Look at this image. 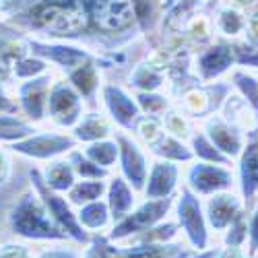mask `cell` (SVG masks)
<instances>
[{
    "label": "cell",
    "instance_id": "47",
    "mask_svg": "<svg viewBox=\"0 0 258 258\" xmlns=\"http://www.w3.org/2000/svg\"><path fill=\"white\" fill-rule=\"evenodd\" d=\"M35 258H81V254H79V250H75L71 246H60V248L41 250Z\"/></svg>",
    "mask_w": 258,
    "mask_h": 258
},
{
    "label": "cell",
    "instance_id": "45",
    "mask_svg": "<svg viewBox=\"0 0 258 258\" xmlns=\"http://www.w3.org/2000/svg\"><path fill=\"white\" fill-rule=\"evenodd\" d=\"M11 176H13L11 151H9V147H5L3 143H0V186H7Z\"/></svg>",
    "mask_w": 258,
    "mask_h": 258
},
{
    "label": "cell",
    "instance_id": "39",
    "mask_svg": "<svg viewBox=\"0 0 258 258\" xmlns=\"http://www.w3.org/2000/svg\"><path fill=\"white\" fill-rule=\"evenodd\" d=\"M135 133L137 137L149 147V145H153L165 131H163V124H161V118H153V116H141L137 126H135Z\"/></svg>",
    "mask_w": 258,
    "mask_h": 258
},
{
    "label": "cell",
    "instance_id": "38",
    "mask_svg": "<svg viewBox=\"0 0 258 258\" xmlns=\"http://www.w3.org/2000/svg\"><path fill=\"white\" fill-rule=\"evenodd\" d=\"M83 258H124V248L116 246L107 235H93Z\"/></svg>",
    "mask_w": 258,
    "mask_h": 258
},
{
    "label": "cell",
    "instance_id": "36",
    "mask_svg": "<svg viewBox=\"0 0 258 258\" xmlns=\"http://www.w3.org/2000/svg\"><path fill=\"white\" fill-rule=\"evenodd\" d=\"M233 81V87L240 91V95L248 101V105L258 114V79L244 73V71H235L231 75Z\"/></svg>",
    "mask_w": 258,
    "mask_h": 258
},
{
    "label": "cell",
    "instance_id": "18",
    "mask_svg": "<svg viewBox=\"0 0 258 258\" xmlns=\"http://www.w3.org/2000/svg\"><path fill=\"white\" fill-rule=\"evenodd\" d=\"M105 195H107L105 203H107V209H110V215H112L114 223L124 219L126 215L135 209V190L122 176H114L110 180Z\"/></svg>",
    "mask_w": 258,
    "mask_h": 258
},
{
    "label": "cell",
    "instance_id": "52",
    "mask_svg": "<svg viewBox=\"0 0 258 258\" xmlns=\"http://www.w3.org/2000/svg\"><path fill=\"white\" fill-rule=\"evenodd\" d=\"M219 254V248H205V250H199L197 254H192L190 258H217Z\"/></svg>",
    "mask_w": 258,
    "mask_h": 258
},
{
    "label": "cell",
    "instance_id": "27",
    "mask_svg": "<svg viewBox=\"0 0 258 258\" xmlns=\"http://www.w3.org/2000/svg\"><path fill=\"white\" fill-rule=\"evenodd\" d=\"M35 133H37V128L27 118H21L17 114H0V143L13 145Z\"/></svg>",
    "mask_w": 258,
    "mask_h": 258
},
{
    "label": "cell",
    "instance_id": "50",
    "mask_svg": "<svg viewBox=\"0 0 258 258\" xmlns=\"http://www.w3.org/2000/svg\"><path fill=\"white\" fill-rule=\"evenodd\" d=\"M48 7H56V9H67V11H83L79 0H41Z\"/></svg>",
    "mask_w": 258,
    "mask_h": 258
},
{
    "label": "cell",
    "instance_id": "44",
    "mask_svg": "<svg viewBox=\"0 0 258 258\" xmlns=\"http://www.w3.org/2000/svg\"><path fill=\"white\" fill-rule=\"evenodd\" d=\"M0 258H33V256L25 244L7 242V244L0 246Z\"/></svg>",
    "mask_w": 258,
    "mask_h": 258
},
{
    "label": "cell",
    "instance_id": "42",
    "mask_svg": "<svg viewBox=\"0 0 258 258\" xmlns=\"http://www.w3.org/2000/svg\"><path fill=\"white\" fill-rule=\"evenodd\" d=\"M41 0H0V17L3 19H17L31 11Z\"/></svg>",
    "mask_w": 258,
    "mask_h": 258
},
{
    "label": "cell",
    "instance_id": "30",
    "mask_svg": "<svg viewBox=\"0 0 258 258\" xmlns=\"http://www.w3.org/2000/svg\"><path fill=\"white\" fill-rule=\"evenodd\" d=\"M81 151L87 155L93 163L110 169L116 159H118V143L112 141V139H101V141H95V143H89L85 149H81Z\"/></svg>",
    "mask_w": 258,
    "mask_h": 258
},
{
    "label": "cell",
    "instance_id": "35",
    "mask_svg": "<svg viewBox=\"0 0 258 258\" xmlns=\"http://www.w3.org/2000/svg\"><path fill=\"white\" fill-rule=\"evenodd\" d=\"M135 99H137V103L141 107V112L145 116H153V118H161L171 107L169 97H165V95H161L157 91H139Z\"/></svg>",
    "mask_w": 258,
    "mask_h": 258
},
{
    "label": "cell",
    "instance_id": "19",
    "mask_svg": "<svg viewBox=\"0 0 258 258\" xmlns=\"http://www.w3.org/2000/svg\"><path fill=\"white\" fill-rule=\"evenodd\" d=\"M99 64H110V60H89L81 64V67H77L75 71H71L67 77V81L73 85V87L79 91V95L83 99H95L97 95V89H99Z\"/></svg>",
    "mask_w": 258,
    "mask_h": 258
},
{
    "label": "cell",
    "instance_id": "2",
    "mask_svg": "<svg viewBox=\"0 0 258 258\" xmlns=\"http://www.w3.org/2000/svg\"><path fill=\"white\" fill-rule=\"evenodd\" d=\"M29 180H31V188L35 190V195L41 199L44 207L48 209L50 217L56 221V225L69 235V240L77 242V244H87L89 242V235L87 231L83 229V225L77 219V213L73 211V205L69 203L67 197H62L60 192L52 190L44 176H41V169L33 167L29 169Z\"/></svg>",
    "mask_w": 258,
    "mask_h": 258
},
{
    "label": "cell",
    "instance_id": "41",
    "mask_svg": "<svg viewBox=\"0 0 258 258\" xmlns=\"http://www.w3.org/2000/svg\"><path fill=\"white\" fill-rule=\"evenodd\" d=\"M246 240H248V221H246V213L242 211L238 217L231 221V225L225 229L223 244L233 246V248H242Z\"/></svg>",
    "mask_w": 258,
    "mask_h": 258
},
{
    "label": "cell",
    "instance_id": "13",
    "mask_svg": "<svg viewBox=\"0 0 258 258\" xmlns=\"http://www.w3.org/2000/svg\"><path fill=\"white\" fill-rule=\"evenodd\" d=\"M235 62V48L225 41H215L213 46L201 50L195 60L197 79L201 83H213L223 77Z\"/></svg>",
    "mask_w": 258,
    "mask_h": 258
},
{
    "label": "cell",
    "instance_id": "25",
    "mask_svg": "<svg viewBox=\"0 0 258 258\" xmlns=\"http://www.w3.org/2000/svg\"><path fill=\"white\" fill-rule=\"evenodd\" d=\"M221 110H223V118H227L235 126H240L244 133L258 126L256 112L248 105V101L242 95H227V99L221 105Z\"/></svg>",
    "mask_w": 258,
    "mask_h": 258
},
{
    "label": "cell",
    "instance_id": "48",
    "mask_svg": "<svg viewBox=\"0 0 258 258\" xmlns=\"http://www.w3.org/2000/svg\"><path fill=\"white\" fill-rule=\"evenodd\" d=\"M244 33H246V39L248 44L258 48V15H252V17H246V27H244Z\"/></svg>",
    "mask_w": 258,
    "mask_h": 258
},
{
    "label": "cell",
    "instance_id": "40",
    "mask_svg": "<svg viewBox=\"0 0 258 258\" xmlns=\"http://www.w3.org/2000/svg\"><path fill=\"white\" fill-rule=\"evenodd\" d=\"M180 225L176 223H157L151 229H147L137 235V244H151V242H169L178 233Z\"/></svg>",
    "mask_w": 258,
    "mask_h": 258
},
{
    "label": "cell",
    "instance_id": "37",
    "mask_svg": "<svg viewBox=\"0 0 258 258\" xmlns=\"http://www.w3.org/2000/svg\"><path fill=\"white\" fill-rule=\"evenodd\" d=\"M133 11H135V19L139 21V25L143 31H149L155 21L159 17V9H161V0H131Z\"/></svg>",
    "mask_w": 258,
    "mask_h": 258
},
{
    "label": "cell",
    "instance_id": "8",
    "mask_svg": "<svg viewBox=\"0 0 258 258\" xmlns=\"http://www.w3.org/2000/svg\"><path fill=\"white\" fill-rule=\"evenodd\" d=\"M233 171L225 165L197 161L186 171V186L197 197H211L217 192H227L233 188Z\"/></svg>",
    "mask_w": 258,
    "mask_h": 258
},
{
    "label": "cell",
    "instance_id": "16",
    "mask_svg": "<svg viewBox=\"0 0 258 258\" xmlns=\"http://www.w3.org/2000/svg\"><path fill=\"white\" fill-rule=\"evenodd\" d=\"M178 182H180L178 165L174 161L157 159L151 165V169H149L143 192L147 199H167V197H174Z\"/></svg>",
    "mask_w": 258,
    "mask_h": 258
},
{
    "label": "cell",
    "instance_id": "26",
    "mask_svg": "<svg viewBox=\"0 0 258 258\" xmlns=\"http://www.w3.org/2000/svg\"><path fill=\"white\" fill-rule=\"evenodd\" d=\"M77 219H79V223L83 225L85 231H101V229L110 227L112 215H110V209H107V203L99 199V201H93V203L79 207Z\"/></svg>",
    "mask_w": 258,
    "mask_h": 258
},
{
    "label": "cell",
    "instance_id": "11",
    "mask_svg": "<svg viewBox=\"0 0 258 258\" xmlns=\"http://www.w3.org/2000/svg\"><path fill=\"white\" fill-rule=\"evenodd\" d=\"M118 143V159H120V169L122 178L133 186L135 192H143L147 176H149V161L143 151V147L124 133L116 135Z\"/></svg>",
    "mask_w": 258,
    "mask_h": 258
},
{
    "label": "cell",
    "instance_id": "17",
    "mask_svg": "<svg viewBox=\"0 0 258 258\" xmlns=\"http://www.w3.org/2000/svg\"><path fill=\"white\" fill-rule=\"evenodd\" d=\"M240 157V188L244 201H252L258 192V126L248 131Z\"/></svg>",
    "mask_w": 258,
    "mask_h": 258
},
{
    "label": "cell",
    "instance_id": "5",
    "mask_svg": "<svg viewBox=\"0 0 258 258\" xmlns=\"http://www.w3.org/2000/svg\"><path fill=\"white\" fill-rule=\"evenodd\" d=\"M77 139L73 135H62V133H50V131H37L31 137H25L13 145L9 149L17 155H23L29 159L37 161H50L60 155H69L73 149H77Z\"/></svg>",
    "mask_w": 258,
    "mask_h": 258
},
{
    "label": "cell",
    "instance_id": "49",
    "mask_svg": "<svg viewBox=\"0 0 258 258\" xmlns=\"http://www.w3.org/2000/svg\"><path fill=\"white\" fill-rule=\"evenodd\" d=\"M19 105L17 101L11 99V95L5 91V83L0 81V114H17Z\"/></svg>",
    "mask_w": 258,
    "mask_h": 258
},
{
    "label": "cell",
    "instance_id": "43",
    "mask_svg": "<svg viewBox=\"0 0 258 258\" xmlns=\"http://www.w3.org/2000/svg\"><path fill=\"white\" fill-rule=\"evenodd\" d=\"M211 29H213V23L203 15H197L186 21V35L195 41H207L211 37Z\"/></svg>",
    "mask_w": 258,
    "mask_h": 258
},
{
    "label": "cell",
    "instance_id": "7",
    "mask_svg": "<svg viewBox=\"0 0 258 258\" xmlns=\"http://www.w3.org/2000/svg\"><path fill=\"white\" fill-rule=\"evenodd\" d=\"M25 41H27L29 54L46 60L48 64H56V67L60 71H64L67 75L71 71H75L77 67H81V64L97 58L89 50L64 44V41H41V39H35V37H25Z\"/></svg>",
    "mask_w": 258,
    "mask_h": 258
},
{
    "label": "cell",
    "instance_id": "14",
    "mask_svg": "<svg viewBox=\"0 0 258 258\" xmlns=\"http://www.w3.org/2000/svg\"><path fill=\"white\" fill-rule=\"evenodd\" d=\"M203 133L207 135V139L219 149L223 155H227L229 159H235L242 153V147L246 143L244 131L240 126H235L233 122H229L227 118L213 114L209 118H205V126Z\"/></svg>",
    "mask_w": 258,
    "mask_h": 258
},
{
    "label": "cell",
    "instance_id": "1",
    "mask_svg": "<svg viewBox=\"0 0 258 258\" xmlns=\"http://www.w3.org/2000/svg\"><path fill=\"white\" fill-rule=\"evenodd\" d=\"M9 227L17 238L23 240H41V242H64L69 235L64 233L56 221L50 217L48 209L44 207L41 199L35 195V190L21 195L19 201L9 211Z\"/></svg>",
    "mask_w": 258,
    "mask_h": 258
},
{
    "label": "cell",
    "instance_id": "28",
    "mask_svg": "<svg viewBox=\"0 0 258 258\" xmlns=\"http://www.w3.org/2000/svg\"><path fill=\"white\" fill-rule=\"evenodd\" d=\"M107 190V184L103 180H77L73 184V188L67 192V199L71 205L75 207H83L87 203H93V201H99Z\"/></svg>",
    "mask_w": 258,
    "mask_h": 258
},
{
    "label": "cell",
    "instance_id": "33",
    "mask_svg": "<svg viewBox=\"0 0 258 258\" xmlns=\"http://www.w3.org/2000/svg\"><path fill=\"white\" fill-rule=\"evenodd\" d=\"M213 27L217 29L219 33L227 35V37H235L244 33V27H246V17L233 7H225L219 11L217 19L213 21Z\"/></svg>",
    "mask_w": 258,
    "mask_h": 258
},
{
    "label": "cell",
    "instance_id": "9",
    "mask_svg": "<svg viewBox=\"0 0 258 258\" xmlns=\"http://www.w3.org/2000/svg\"><path fill=\"white\" fill-rule=\"evenodd\" d=\"M83 116V97L73 85L64 79L56 81L48 95V118L58 128H73Z\"/></svg>",
    "mask_w": 258,
    "mask_h": 258
},
{
    "label": "cell",
    "instance_id": "46",
    "mask_svg": "<svg viewBox=\"0 0 258 258\" xmlns=\"http://www.w3.org/2000/svg\"><path fill=\"white\" fill-rule=\"evenodd\" d=\"M258 252V205L250 215L248 221V256H254Z\"/></svg>",
    "mask_w": 258,
    "mask_h": 258
},
{
    "label": "cell",
    "instance_id": "15",
    "mask_svg": "<svg viewBox=\"0 0 258 258\" xmlns=\"http://www.w3.org/2000/svg\"><path fill=\"white\" fill-rule=\"evenodd\" d=\"M203 209H205V217H207L209 227L215 231H225L231 225V221L244 211V205L233 192L227 190V192L211 195Z\"/></svg>",
    "mask_w": 258,
    "mask_h": 258
},
{
    "label": "cell",
    "instance_id": "22",
    "mask_svg": "<svg viewBox=\"0 0 258 258\" xmlns=\"http://www.w3.org/2000/svg\"><path fill=\"white\" fill-rule=\"evenodd\" d=\"M41 176H44L46 184L60 192V195H64V192H69L73 188V184L79 180L77 174H75V167L71 165L69 159H50L48 165L44 167V171H41Z\"/></svg>",
    "mask_w": 258,
    "mask_h": 258
},
{
    "label": "cell",
    "instance_id": "53",
    "mask_svg": "<svg viewBox=\"0 0 258 258\" xmlns=\"http://www.w3.org/2000/svg\"><path fill=\"white\" fill-rule=\"evenodd\" d=\"M0 27H3V25H0Z\"/></svg>",
    "mask_w": 258,
    "mask_h": 258
},
{
    "label": "cell",
    "instance_id": "3",
    "mask_svg": "<svg viewBox=\"0 0 258 258\" xmlns=\"http://www.w3.org/2000/svg\"><path fill=\"white\" fill-rule=\"evenodd\" d=\"M171 205H174V199H147L143 205H139L137 209H133L126 215L124 219H120L118 223H114L112 231L107 233V238L112 242L118 240H126L133 238V235H139L147 229H151L153 225L161 223L165 219V215L169 213Z\"/></svg>",
    "mask_w": 258,
    "mask_h": 258
},
{
    "label": "cell",
    "instance_id": "10",
    "mask_svg": "<svg viewBox=\"0 0 258 258\" xmlns=\"http://www.w3.org/2000/svg\"><path fill=\"white\" fill-rule=\"evenodd\" d=\"M52 75L44 73L27 79L17 89V105L29 122H41L48 118V95L52 87Z\"/></svg>",
    "mask_w": 258,
    "mask_h": 258
},
{
    "label": "cell",
    "instance_id": "51",
    "mask_svg": "<svg viewBox=\"0 0 258 258\" xmlns=\"http://www.w3.org/2000/svg\"><path fill=\"white\" fill-rule=\"evenodd\" d=\"M217 258H246L242 248H233V246H225L223 250H219Z\"/></svg>",
    "mask_w": 258,
    "mask_h": 258
},
{
    "label": "cell",
    "instance_id": "6",
    "mask_svg": "<svg viewBox=\"0 0 258 258\" xmlns=\"http://www.w3.org/2000/svg\"><path fill=\"white\" fill-rule=\"evenodd\" d=\"M231 93L229 83H205L192 85L180 95V110L188 118H209L221 110L223 101Z\"/></svg>",
    "mask_w": 258,
    "mask_h": 258
},
{
    "label": "cell",
    "instance_id": "12",
    "mask_svg": "<svg viewBox=\"0 0 258 258\" xmlns=\"http://www.w3.org/2000/svg\"><path fill=\"white\" fill-rule=\"evenodd\" d=\"M101 99H103V105L114 124H118L122 131H135V126H137L139 118L143 116V112H141L137 99L131 93L118 87V85L107 83L101 87Z\"/></svg>",
    "mask_w": 258,
    "mask_h": 258
},
{
    "label": "cell",
    "instance_id": "29",
    "mask_svg": "<svg viewBox=\"0 0 258 258\" xmlns=\"http://www.w3.org/2000/svg\"><path fill=\"white\" fill-rule=\"evenodd\" d=\"M190 149L192 155H195L199 161H207V163H217V165H231V159L227 155H223L217 147H215L205 133H195L190 137Z\"/></svg>",
    "mask_w": 258,
    "mask_h": 258
},
{
    "label": "cell",
    "instance_id": "31",
    "mask_svg": "<svg viewBox=\"0 0 258 258\" xmlns=\"http://www.w3.org/2000/svg\"><path fill=\"white\" fill-rule=\"evenodd\" d=\"M67 159L71 161V165L75 167L77 178H81V180H105L110 176V169L93 163L83 151H79V149H73Z\"/></svg>",
    "mask_w": 258,
    "mask_h": 258
},
{
    "label": "cell",
    "instance_id": "21",
    "mask_svg": "<svg viewBox=\"0 0 258 258\" xmlns=\"http://www.w3.org/2000/svg\"><path fill=\"white\" fill-rule=\"evenodd\" d=\"M190 256H192L190 248L171 242L135 244L124 248V258H190Z\"/></svg>",
    "mask_w": 258,
    "mask_h": 258
},
{
    "label": "cell",
    "instance_id": "32",
    "mask_svg": "<svg viewBox=\"0 0 258 258\" xmlns=\"http://www.w3.org/2000/svg\"><path fill=\"white\" fill-rule=\"evenodd\" d=\"M161 124H163V131L167 135L178 137L182 141H188L192 135H195L190 118L180 110V107H169V110L161 116Z\"/></svg>",
    "mask_w": 258,
    "mask_h": 258
},
{
    "label": "cell",
    "instance_id": "20",
    "mask_svg": "<svg viewBox=\"0 0 258 258\" xmlns=\"http://www.w3.org/2000/svg\"><path fill=\"white\" fill-rule=\"evenodd\" d=\"M71 131H73V137L77 139V143L89 145V143H95L101 139H110L112 124L105 116H101L97 112H89V114H83Z\"/></svg>",
    "mask_w": 258,
    "mask_h": 258
},
{
    "label": "cell",
    "instance_id": "34",
    "mask_svg": "<svg viewBox=\"0 0 258 258\" xmlns=\"http://www.w3.org/2000/svg\"><path fill=\"white\" fill-rule=\"evenodd\" d=\"M11 69H13V77L15 79L27 81V79H33V77H39V75L48 73V62L33 56V54H25V56L13 60Z\"/></svg>",
    "mask_w": 258,
    "mask_h": 258
},
{
    "label": "cell",
    "instance_id": "23",
    "mask_svg": "<svg viewBox=\"0 0 258 258\" xmlns=\"http://www.w3.org/2000/svg\"><path fill=\"white\" fill-rule=\"evenodd\" d=\"M128 85L137 91H159L165 85V71L155 67L151 60L139 62L128 77Z\"/></svg>",
    "mask_w": 258,
    "mask_h": 258
},
{
    "label": "cell",
    "instance_id": "4",
    "mask_svg": "<svg viewBox=\"0 0 258 258\" xmlns=\"http://www.w3.org/2000/svg\"><path fill=\"white\" fill-rule=\"evenodd\" d=\"M176 217L178 225L184 231L188 244L199 250L209 248V223L205 217V209L201 199L192 192L188 186H184L176 201Z\"/></svg>",
    "mask_w": 258,
    "mask_h": 258
},
{
    "label": "cell",
    "instance_id": "24",
    "mask_svg": "<svg viewBox=\"0 0 258 258\" xmlns=\"http://www.w3.org/2000/svg\"><path fill=\"white\" fill-rule=\"evenodd\" d=\"M149 151H151L155 157L159 159H165V161H174V163H180V161H190L192 157V149L178 137H171L167 133H163L153 145H149Z\"/></svg>",
    "mask_w": 258,
    "mask_h": 258
}]
</instances>
